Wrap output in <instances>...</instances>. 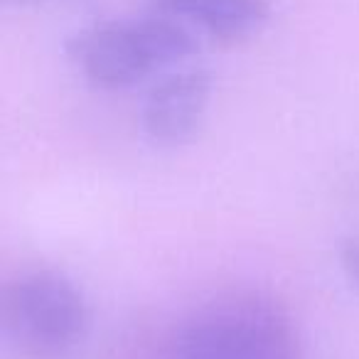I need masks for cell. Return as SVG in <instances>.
<instances>
[{
    "instance_id": "cell-1",
    "label": "cell",
    "mask_w": 359,
    "mask_h": 359,
    "mask_svg": "<svg viewBox=\"0 0 359 359\" xmlns=\"http://www.w3.org/2000/svg\"><path fill=\"white\" fill-rule=\"evenodd\" d=\"M197 52L192 30L160 13L118 18L81 27L67 42V55L89 84L128 89L155 72L182 65Z\"/></svg>"
},
{
    "instance_id": "cell-2",
    "label": "cell",
    "mask_w": 359,
    "mask_h": 359,
    "mask_svg": "<svg viewBox=\"0 0 359 359\" xmlns=\"http://www.w3.org/2000/svg\"><path fill=\"white\" fill-rule=\"evenodd\" d=\"M165 359H300V334L278 303L231 295L185 320Z\"/></svg>"
},
{
    "instance_id": "cell-3",
    "label": "cell",
    "mask_w": 359,
    "mask_h": 359,
    "mask_svg": "<svg viewBox=\"0 0 359 359\" xmlns=\"http://www.w3.org/2000/svg\"><path fill=\"white\" fill-rule=\"evenodd\" d=\"M89 325L86 295L60 271H27L0 285V327L27 357H65L84 342Z\"/></svg>"
},
{
    "instance_id": "cell-4",
    "label": "cell",
    "mask_w": 359,
    "mask_h": 359,
    "mask_svg": "<svg viewBox=\"0 0 359 359\" xmlns=\"http://www.w3.org/2000/svg\"><path fill=\"white\" fill-rule=\"evenodd\" d=\"M215 91V76L205 67L165 74L150 86L140 106V128L160 148H180L195 140Z\"/></svg>"
},
{
    "instance_id": "cell-5",
    "label": "cell",
    "mask_w": 359,
    "mask_h": 359,
    "mask_svg": "<svg viewBox=\"0 0 359 359\" xmlns=\"http://www.w3.org/2000/svg\"><path fill=\"white\" fill-rule=\"evenodd\" d=\"M153 13L197 27L222 45L246 42L271 18L269 0H148Z\"/></svg>"
},
{
    "instance_id": "cell-6",
    "label": "cell",
    "mask_w": 359,
    "mask_h": 359,
    "mask_svg": "<svg viewBox=\"0 0 359 359\" xmlns=\"http://www.w3.org/2000/svg\"><path fill=\"white\" fill-rule=\"evenodd\" d=\"M337 256H339V266H342L347 280L357 288V293H359V239L339 241Z\"/></svg>"
}]
</instances>
